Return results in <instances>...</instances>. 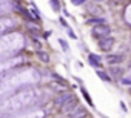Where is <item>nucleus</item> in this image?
<instances>
[{"label":"nucleus","mask_w":131,"mask_h":118,"mask_svg":"<svg viewBox=\"0 0 131 118\" xmlns=\"http://www.w3.org/2000/svg\"><path fill=\"white\" fill-rule=\"evenodd\" d=\"M110 32H111V29L103 23V25H97V26H94V31H93V35L99 40V38H105V37H110Z\"/></svg>","instance_id":"obj_1"},{"label":"nucleus","mask_w":131,"mask_h":118,"mask_svg":"<svg viewBox=\"0 0 131 118\" xmlns=\"http://www.w3.org/2000/svg\"><path fill=\"white\" fill-rule=\"evenodd\" d=\"M113 38L111 37H105V38H99V46L102 51H110L111 46H113Z\"/></svg>","instance_id":"obj_2"},{"label":"nucleus","mask_w":131,"mask_h":118,"mask_svg":"<svg viewBox=\"0 0 131 118\" xmlns=\"http://www.w3.org/2000/svg\"><path fill=\"white\" fill-rule=\"evenodd\" d=\"M88 116V112L82 107V106H77L73 112H71V118H86Z\"/></svg>","instance_id":"obj_3"},{"label":"nucleus","mask_w":131,"mask_h":118,"mask_svg":"<svg viewBox=\"0 0 131 118\" xmlns=\"http://www.w3.org/2000/svg\"><path fill=\"white\" fill-rule=\"evenodd\" d=\"M77 106H79V101L73 98V101H71V103H70V101H67V103L63 104V110H65V112H68V113H71Z\"/></svg>","instance_id":"obj_4"},{"label":"nucleus","mask_w":131,"mask_h":118,"mask_svg":"<svg viewBox=\"0 0 131 118\" xmlns=\"http://www.w3.org/2000/svg\"><path fill=\"white\" fill-rule=\"evenodd\" d=\"M106 60H108V63H111V65H117V63H120V62L123 60V55H120V54H111V55L106 57Z\"/></svg>","instance_id":"obj_5"},{"label":"nucleus","mask_w":131,"mask_h":118,"mask_svg":"<svg viewBox=\"0 0 131 118\" xmlns=\"http://www.w3.org/2000/svg\"><path fill=\"white\" fill-rule=\"evenodd\" d=\"M71 98H73V95H71L70 92H68V94H62L60 97H57V98H56V103H57L59 106H63L65 103H67V101H70Z\"/></svg>","instance_id":"obj_6"},{"label":"nucleus","mask_w":131,"mask_h":118,"mask_svg":"<svg viewBox=\"0 0 131 118\" xmlns=\"http://www.w3.org/2000/svg\"><path fill=\"white\" fill-rule=\"evenodd\" d=\"M88 60H90L91 66H94V68H102V63H100V60H99V57H97V55L90 54V55H88Z\"/></svg>","instance_id":"obj_7"},{"label":"nucleus","mask_w":131,"mask_h":118,"mask_svg":"<svg viewBox=\"0 0 131 118\" xmlns=\"http://www.w3.org/2000/svg\"><path fill=\"white\" fill-rule=\"evenodd\" d=\"M97 75H99L103 81H111V77H110L106 72H103V71H97Z\"/></svg>","instance_id":"obj_8"},{"label":"nucleus","mask_w":131,"mask_h":118,"mask_svg":"<svg viewBox=\"0 0 131 118\" xmlns=\"http://www.w3.org/2000/svg\"><path fill=\"white\" fill-rule=\"evenodd\" d=\"M88 23H90V25H103L105 20H103V19H90Z\"/></svg>","instance_id":"obj_9"},{"label":"nucleus","mask_w":131,"mask_h":118,"mask_svg":"<svg viewBox=\"0 0 131 118\" xmlns=\"http://www.w3.org/2000/svg\"><path fill=\"white\" fill-rule=\"evenodd\" d=\"M51 6L54 11H59L60 9V3H59V0H51Z\"/></svg>","instance_id":"obj_10"},{"label":"nucleus","mask_w":131,"mask_h":118,"mask_svg":"<svg viewBox=\"0 0 131 118\" xmlns=\"http://www.w3.org/2000/svg\"><path fill=\"white\" fill-rule=\"evenodd\" d=\"M39 57H40V60H43V62H48V60H49L48 54H46V52H42V51L39 52Z\"/></svg>","instance_id":"obj_11"},{"label":"nucleus","mask_w":131,"mask_h":118,"mask_svg":"<svg viewBox=\"0 0 131 118\" xmlns=\"http://www.w3.org/2000/svg\"><path fill=\"white\" fill-rule=\"evenodd\" d=\"M82 94H83V97H85V100L88 101V104H90V106H93V101H91V98H90V95L86 94V91H85L83 87H82Z\"/></svg>","instance_id":"obj_12"},{"label":"nucleus","mask_w":131,"mask_h":118,"mask_svg":"<svg viewBox=\"0 0 131 118\" xmlns=\"http://www.w3.org/2000/svg\"><path fill=\"white\" fill-rule=\"evenodd\" d=\"M59 43L63 48V51H68V45H67V41H65V40H59Z\"/></svg>","instance_id":"obj_13"},{"label":"nucleus","mask_w":131,"mask_h":118,"mask_svg":"<svg viewBox=\"0 0 131 118\" xmlns=\"http://www.w3.org/2000/svg\"><path fill=\"white\" fill-rule=\"evenodd\" d=\"M83 2H85V0H73V3H74V5H82Z\"/></svg>","instance_id":"obj_14"},{"label":"nucleus","mask_w":131,"mask_h":118,"mask_svg":"<svg viewBox=\"0 0 131 118\" xmlns=\"http://www.w3.org/2000/svg\"><path fill=\"white\" fill-rule=\"evenodd\" d=\"M68 34H70V37H71V38H76V34H74L71 29H68Z\"/></svg>","instance_id":"obj_15"},{"label":"nucleus","mask_w":131,"mask_h":118,"mask_svg":"<svg viewBox=\"0 0 131 118\" xmlns=\"http://www.w3.org/2000/svg\"><path fill=\"white\" fill-rule=\"evenodd\" d=\"M122 83H123L125 86H129V80H128V78H123V80H122Z\"/></svg>","instance_id":"obj_16"}]
</instances>
